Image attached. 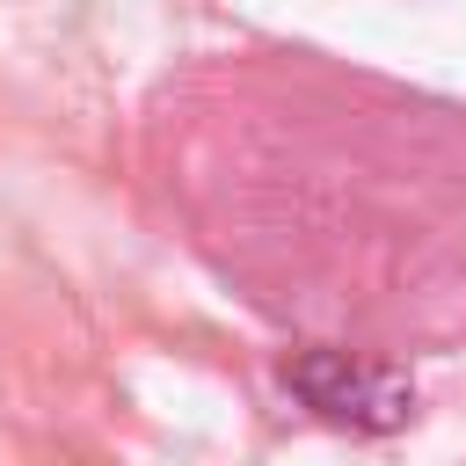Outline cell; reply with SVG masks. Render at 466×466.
Wrapping results in <instances>:
<instances>
[{
	"label": "cell",
	"mask_w": 466,
	"mask_h": 466,
	"mask_svg": "<svg viewBox=\"0 0 466 466\" xmlns=\"http://www.w3.org/2000/svg\"><path fill=\"white\" fill-rule=\"evenodd\" d=\"M284 386L306 400V415H320L328 430H350V437H386L415 415L408 371H393L379 357H350V350H299L284 364Z\"/></svg>",
	"instance_id": "6da1fadb"
}]
</instances>
